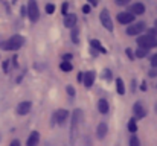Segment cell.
Here are the masks:
<instances>
[{
  "label": "cell",
  "instance_id": "obj_22",
  "mask_svg": "<svg viewBox=\"0 0 157 146\" xmlns=\"http://www.w3.org/2000/svg\"><path fill=\"white\" fill-rule=\"evenodd\" d=\"M130 146H140V142H139V139H137L136 134L131 136V139H130Z\"/></svg>",
  "mask_w": 157,
  "mask_h": 146
},
{
  "label": "cell",
  "instance_id": "obj_13",
  "mask_svg": "<svg viewBox=\"0 0 157 146\" xmlns=\"http://www.w3.org/2000/svg\"><path fill=\"white\" fill-rule=\"evenodd\" d=\"M76 15L75 14H67L66 17H64V26L67 28V29H73V28H76Z\"/></svg>",
  "mask_w": 157,
  "mask_h": 146
},
{
  "label": "cell",
  "instance_id": "obj_31",
  "mask_svg": "<svg viewBox=\"0 0 157 146\" xmlns=\"http://www.w3.org/2000/svg\"><path fill=\"white\" fill-rule=\"evenodd\" d=\"M104 73H105L104 76H105V78H107V79H110V78H111V72H110V70H108V69H107V70H105Z\"/></svg>",
  "mask_w": 157,
  "mask_h": 146
},
{
  "label": "cell",
  "instance_id": "obj_18",
  "mask_svg": "<svg viewBox=\"0 0 157 146\" xmlns=\"http://www.w3.org/2000/svg\"><path fill=\"white\" fill-rule=\"evenodd\" d=\"M59 69H61L63 72H66V73H69V72H72V69H73V66H72V62H70V61H63V62L59 64Z\"/></svg>",
  "mask_w": 157,
  "mask_h": 146
},
{
  "label": "cell",
  "instance_id": "obj_14",
  "mask_svg": "<svg viewBox=\"0 0 157 146\" xmlns=\"http://www.w3.org/2000/svg\"><path fill=\"white\" fill-rule=\"evenodd\" d=\"M107 133H108V126H107V123H105V122H101V123L98 125V128H96V136H98V139H99V140L105 139Z\"/></svg>",
  "mask_w": 157,
  "mask_h": 146
},
{
  "label": "cell",
  "instance_id": "obj_7",
  "mask_svg": "<svg viewBox=\"0 0 157 146\" xmlns=\"http://www.w3.org/2000/svg\"><path fill=\"white\" fill-rule=\"evenodd\" d=\"M134 20H136V15L131 14V12H128V11L117 14V21L121 24H131V23H134Z\"/></svg>",
  "mask_w": 157,
  "mask_h": 146
},
{
  "label": "cell",
  "instance_id": "obj_23",
  "mask_svg": "<svg viewBox=\"0 0 157 146\" xmlns=\"http://www.w3.org/2000/svg\"><path fill=\"white\" fill-rule=\"evenodd\" d=\"M61 14H63L64 17L69 14V3H67V2H64V3L61 5Z\"/></svg>",
  "mask_w": 157,
  "mask_h": 146
},
{
  "label": "cell",
  "instance_id": "obj_21",
  "mask_svg": "<svg viewBox=\"0 0 157 146\" xmlns=\"http://www.w3.org/2000/svg\"><path fill=\"white\" fill-rule=\"evenodd\" d=\"M116 88H117V93L119 95H124L125 93V85H124V81L121 78L116 79Z\"/></svg>",
  "mask_w": 157,
  "mask_h": 146
},
{
  "label": "cell",
  "instance_id": "obj_29",
  "mask_svg": "<svg viewBox=\"0 0 157 146\" xmlns=\"http://www.w3.org/2000/svg\"><path fill=\"white\" fill-rule=\"evenodd\" d=\"M151 66H153L154 69H157V53L153 56V58H151Z\"/></svg>",
  "mask_w": 157,
  "mask_h": 146
},
{
  "label": "cell",
  "instance_id": "obj_2",
  "mask_svg": "<svg viewBox=\"0 0 157 146\" xmlns=\"http://www.w3.org/2000/svg\"><path fill=\"white\" fill-rule=\"evenodd\" d=\"M23 44H25V38L21 35L15 34V35L9 37L5 43H2V49L3 50H18Z\"/></svg>",
  "mask_w": 157,
  "mask_h": 146
},
{
  "label": "cell",
  "instance_id": "obj_32",
  "mask_svg": "<svg viewBox=\"0 0 157 146\" xmlns=\"http://www.w3.org/2000/svg\"><path fill=\"white\" fill-rule=\"evenodd\" d=\"M9 146H20V142H18V140H12V142L9 143Z\"/></svg>",
  "mask_w": 157,
  "mask_h": 146
},
{
  "label": "cell",
  "instance_id": "obj_27",
  "mask_svg": "<svg viewBox=\"0 0 157 146\" xmlns=\"http://www.w3.org/2000/svg\"><path fill=\"white\" fill-rule=\"evenodd\" d=\"M130 3V0H116V5L117 6H127Z\"/></svg>",
  "mask_w": 157,
  "mask_h": 146
},
{
  "label": "cell",
  "instance_id": "obj_12",
  "mask_svg": "<svg viewBox=\"0 0 157 146\" xmlns=\"http://www.w3.org/2000/svg\"><path fill=\"white\" fill-rule=\"evenodd\" d=\"M128 12H131L134 15H142L145 12V5L144 3H133V5H130Z\"/></svg>",
  "mask_w": 157,
  "mask_h": 146
},
{
  "label": "cell",
  "instance_id": "obj_38",
  "mask_svg": "<svg viewBox=\"0 0 157 146\" xmlns=\"http://www.w3.org/2000/svg\"><path fill=\"white\" fill-rule=\"evenodd\" d=\"M154 29H156V32H157V20L154 21Z\"/></svg>",
  "mask_w": 157,
  "mask_h": 146
},
{
  "label": "cell",
  "instance_id": "obj_26",
  "mask_svg": "<svg viewBox=\"0 0 157 146\" xmlns=\"http://www.w3.org/2000/svg\"><path fill=\"white\" fill-rule=\"evenodd\" d=\"M72 41L76 44V43H79V38H78V29L75 28V31L72 32Z\"/></svg>",
  "mask_w": 157,
  "mask_h": 146
},
{
  "label": "cell",
  "instance_id": "obj_25",
  "mask_svg": "<svg viewBox=\"0 0 157 146\" xmlns=\"http://www.w3.org/2000/svg\"><path fill=\"white\" fill-rule=\"evenodd\" d=\"M66 92H67V95H69L70 97H75V95H76V92H75V88H73L72 85H67Z\"/></svg>",
  "mask_w": 157,
  "mask_h": 146
},
{
  "label": "cell",
  "instance_id": "obj_19",
  "mask_svg": "<svg viewBox=\"0 0 157 146\" xmlns=\"http://www.w3.org/2000/svg\"><path fill=\"white\" fill-rule=\"evenodd\" d=\"M148 52H150V49L139 47V49H136V52H134V56H136V58H145V56L148 55Z\"/></svg>",
  "mask_w": 157,
  "mask_h": 146
},
{
  "label": "cell",
  "instance_id": "obj_9",
  "mask_svg": "<svg viewBox=\"0 0 157 146\" xmlns=\"http://www.w3.org/2000/svg\"><path fill=\"white\" fill-rule=\"evenodd\" d=\"M133 113H134V117L136 119H144L147 116V110L145 107L142 105V102H136L133 105Z\"/></svg>",
  "mask_w": 157,
  "mask_h": 146
},
{
  "label": "cell",
  "instance_id": "obj_11",
  "mask_svg": "<svg viewBox=\"0 0 157 146\" xmlns=\"http://www.w3.org/2000/svg\"><path fill=\"white\" fill-rule=\"evenodd\" d=\"M95 79H96V75H95V72H92V70L86 72V73H84V79H82V84H84V87L90 88V87L95 84Z\"/></svg>",
  "mask_w": 157,
  "mask_h": 146
},
{
  "label": "cell",
  "instance_id": "obj_36",
  "mask_svg": "<svg viewBox=\"0 0 157 146\" xmlns=\"http://www.w3.org/2000/svg\"><path fill=\"white\" fill-rule=\"evenodd\" d=\"M89 3H90V6H96L98 5V0H89Z\"/></svg>",
  "mask_w": 157,
  "mask_h": 146
},
{
  "label": "cell",
  "instance_id": "obj_34",
  "mask_svg": "<svg viewBox=\"0 0 157 146\" xmlns=\"http://www.w3.org/2000/svg\"><path fill=\"white\" fill-rule=\"evenodd\" d=\"M127 55H128V56H130V58H131V59H133V58H134V55H133V52H131V50H130V49H127Z\"/></svg>",
  "mask_w": 157,
  "mask_h": 146
},
{
  "label": "cell",
  "instance_id": "obj_30",
  "mask_svg": "<svg viewBox=\"0 0 157 146\" xmlns=\"http://www.w3.org/2000/svg\"><path fill=\"white\" fill-rule=\"evenodd\" d=\"M72 58H73V56H72V55H70V53H66V55H64V56H63V61H70V59H72Z\"/></svg>",
  "mask_w": 157,
  "mask_h": 146
},
{
  "label": "cell",
  "instance_id": "obj_39",
  "mask_svg": "<svg viewBox=\"0 0 157 146\" xmlns=\"http://www.w3.org/2000/svg\"><path fill=\"white\" fill-rule=\"evenodd\" d=\"M15 2H17V0H12V3H15Z\"/></svg>",
  "mask_w": 157,
  "mask_h": 146
},
{
  "label": "cell",
  "instance_id": "obj_16",
  "mask_svg": "<svg viewBox=\"0 0 157 146\" xmlns=\"http://www.w3.org/2000/svg\"><path fill=\"white\" fill-rule=\"evenodd\" d=\"M98 110L101 114H107L108 110H110V105H108V100L107 99H99L98 100Z\"/></svg>",
  "mask_w": 157,
  "mask_h": 146
},
{
  "label": "cell",
  "instance_id": "obj_24",
  "mask_svg": "<svg viewBox=\"0 0 157 146\" xmlns=\"http://www.w3.org/2000/svg\"><path fill=\"white\" fill-rule=\"evenodd\" d=\"M46 12H48L49 15H52L53 12H55V5H53V3H48V5H46Z\"/></svg>",
  "mask_w": 157,
  "mask_h": 146
},
{
  "label": "cell",
  "instance_id": "obj_6",
  "mask_svg": "<svg viewBox=\"0 0 157 146\" xmlns=\"http://www.w3.org/2000/svg\"><path fill=\"white\" fill-rule=\"evenodd\" d=\"M99 21L102 23V26H104L107 31L113 32V20H111V15H110V12H108L107 9H102V11H101V14H99Z\"/></svg>",
  "mask_w": 157,
  "mask_h": 146
},
{
  "label": "cell",
  "instance_id": "obj_5",
  "mask_svg": "<svg viewBox=\"0 0 157 146\" xmlns=\"http://www.w3.org/2000/svg\"><path fill=\"white\" fill-rule=\"evenodd\" d=\"M145 29H147V26H145L144 21H136V23L128 24V28H127V34L131 35V37H136V35H140Z\"/></svg>",
  "mask_w": 157,
  "mask_h": 146
},
{
  "label": "cell",
  "instance_id": "obj_37",
  "mask_svg": "<svg viewBox=\"0 0 157 146\" xmlns=\"http://www.w3.org/2000/svg\"><path fill=\"white\" fill-rule=\"evenodd\" d=\"M140 88H142V90H147V84H145V82H142V87H140Z\"/></svg>",
  "mask_w": 157,
  "mask_h": 146
},
{
  "label": "cell",
  "instance_id": "obj_10",
  "mask_svg": "<svg viewBox=\"0 0 157 146\" xmlns=\"http://www.w3.org/2000/svg\"><path fill=\"white\" fill-rule=\"evenodd\" d=\"M31 108H32V103H31L29 100H23V102H20V103L17 105V114L26 116V114L31 111Z\"/></svg>",
  "mask_w": 157,
  "mask_h": 146
},
{
  "label": "cell",
  "instance_id": "obj_28",
  "mask_svg": "<svg viewBox=\"0 0 157 146\" xmlns=\"http://www.w3.org/2000/svg\"><path fill=\"white\" fill-rule=\"evenodd\" d=\"M90 11H92V6H90V5H84V6H82V12H84V14H89Z\"/></svg>",
  "mask_w": 157,
  "mask_h": 146
},
{
  "label": "cell",
  "instance_id": "obj_4",
  "mask_svg": "<svg viewBox=\"0 0 157 146\" xmlns=\"http://www.w3.org/2000/svg\"><path fill=\"white\" fill-rule=\"evenodd\" d=\"M137 44L139 47L144 49H153L157 47V37H153V35H142V37H137Z\"/></svg>",
  "mask_w": 157,
  "mask_h": 146
},
{
  "label": "cell",
  "instance_id": "obj_1",
  "mask_svg": "<svg viewBox=\"0 0 157 146\" xmlns=\"http://www.w3.org/2000/svg\"><path fill=\"white\" fill-rule=\"evenodd\" d=\"M81 122H82V111L78 108L72 114V123H70V143L72 145L75 143V139L78 136V128H79Z\"/></svg>",
  "mask_w": 157,
  "mask_h": 146
},
{
  "label": "cell",
  "instance_id": "obj_15",
  "mask_svg": "<svg viewBox=\"0 0 157 146\" xmlns=\"http://www.w3.org/2000/svg\"><path fill=\"white\" fill-rule=\"evenodd\" d=\"M38 142H40V134H38V131H32L31 136L28 137L26 145L28 146H38Z\"/></svg>",
  "mask_w": 157,
  "mask_h": 146
},
{
  "label": "cell",
  "instance_id": "obj_8",
  "mask_svg": "<svg viewBox=\"0 0 157 146\" xmlns=\"http://www.w3.org/2000/svg\"><path fill=\"white\" fill-rule=\"evenodd\" d=\"M67 117H69V111L67 110H56L55 114H53L52 120H53V123H56V125H63L67 120Z\"/></svg>",
  "mask_w": 157,
  "mask_h": 146
},
{
  "label": "cell",
  "instance_id": "obj_35",
  "mask_svg": "<svg viewBox=\"0 0 157 146\" xmlns=\"http://www.w3.org/2000/svg\"><path fill=\"white\" fill-rule=\"evenodd\" d=\"M82 79H84V73H82V72H81V73H78V81H79V82H81V81H82Z\"/></svg>",
  "mask_w": 157,
  "mask_h": 146
},
{
  "label": "cell",
  "instance_id": "obj_17",
  "mask_svg": "<svg viewBox=\"0 0 157 146\" xmlns=\"http://www.w3.org/2000/svg\"><path fill=\"white\" fill-rule=\"evenodd\" d=\"M90 46L95 49L96 52H101V53H107V49H105L104 46H102V44L99 43V40H92V41H90Z\"/></svg>",
  "mask_w": 157,
  "mask_h": 146
},
{
  "label": "cell",
  "instance_id": "obj_33",
  "mask_svg": "<svg viewBox=\"0 0 157 146\" xmlns=\"http://www.w3.org/2000/svg\"><path fill=\"white\" fill-rule=\"evenodd\" d=\"M150 76H151V78H154V76H157V70H156V69H153V70L150 72Z\"/></svg>",
  "mask_w": 157,
  "mask_h": 146
},
{
  "label": "cell",
  "instance_id": "obj_3",
  "mask_svg": "<svg viewBox=\"0 0 157 146\" xmlns=\"http://www.w3.org/2000/svg\"><path fill=\"white\" fill-rule=\"evenodd\" d=\"M28 17L32 23H37L40 18V8L37 0H29L28 2Z\"/></svg>",
  "mask_w": 157,
  "mask_h": 146
},
{
  "label": "cell",
  "instance_id": "obj_20",
  "mask_svg": "<svg viewBox=\"0 0 157 146\" xmlns=\"http://www.w3.org/2000/svg\"><path fill=\"white\" fill-rule=\"evenodd\" d=\"M128 131H130L131 134H136V131H137V123H136V117L130 119V122H128Z\"/></svg>",
  "mask_w": 157,
  "mask_h": 146
}]
</instances>
